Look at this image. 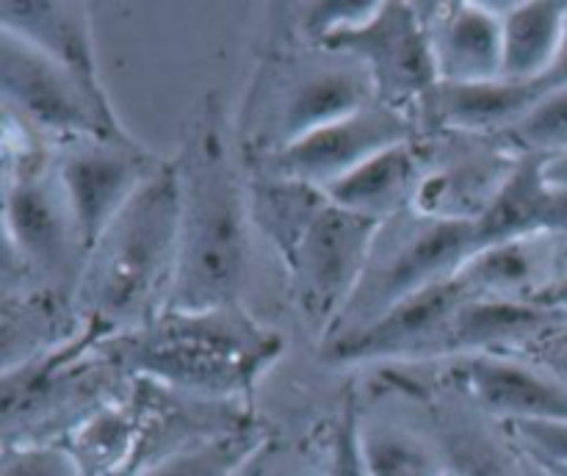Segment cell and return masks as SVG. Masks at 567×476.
<instances>
[{"label": "cell", "mask_w": 567, "mask_h": 476, "mask_svg": "<svg viewBox=\"0 0 567 476\" xmlns=\"http://www.w3.org/2000/svg\"><path fill=\"white\" fill-rule=\"evenodd\" d=\"M520 476H554V474L548 468H543L537 459L526 457V454L520 452Z\"/></svg>", "instance_id": "cell-32"}, {"label": "cell", "mask_w": 567, "mask_h": 476, "mask_svg": "<svg viewBox=\"0 0 567 476\" xmlns=\"http://www.w3.org/2000/svg\"><path fill=\"white\" fill-rule=\"evenodd\" d=\"M260 443L264 437L255 430H244V426L219 430L155 459L136 476H236L255 457Z\"/></svg>", "instance_id": "cell-22"}, {"label": "cell", "mask_w": 567, "mask_h": 476, "mask_svg": "<svg viewBox=\"0 0 567 476\" xmlns=\"http://www.w3.org/2000/svg\"><path fill=\"white\" fill-rule=\"evenodd\" d=\"M548 155L520 153L476 216L480 249L513 238L557 232V188L546 180Z\"/></svg>", "instance_id": "cell-17"}, {"label": "cell", "mask_w": 567, "mask_h": 476, "mask_svg": "<svg viewBox=\"0 0 567 476\" xmlns=\"http://www.w3.org/2000/svg\"><path fill=\"white\" fill-rule=\"evenodd\" d=\"M83 476H116L127 468L136 452V418L105 410L94 415L70 446Z\"/></svg>", "instance_id": "cell-24"}, {"label": "cell", "mask_w": 567, "mask_h": 476, "mask_svg": "<svg viewBox=\"0 0 567 476\" xmlns=\"http://www.w3.org/2000/svg\"><path fill=\"white\" fill-rule=\"evenodd\" d=\"M507 430L532 459L567 470V421H518Z\"/></svg>", "instance_id": "cell-27"}, {"label": "cell", "mask_w": 567, "mask_h": 476, "mask_svg": "<svg viewBox=\"0 0 567 476\" xmlns=\"http://www.w3.org/2000/svg\"><path fill=\"white\" fill-rule=\"evenodd\" d=\"M468 299L471 293L465 291L463 282L457 277H449L402 299L363 330L330 341L324 352L332 363L446 354L454 315Z\"/></svg>", "instance_id": "cell-11"}, {"label": "cell", "mask_w": 567, "mask_h": 476, "mask_svg": "<svg viewBox=\"0 0 567 476\" xmlns=\"http://www.w3.org/2000/svg\"><path fill=\"white\" fill-rule=\"evenodd\" d=\"M327 476H369L363 452H360V421L352 404L343 410L341 424L332 437Z\"/></svg>", "instance_id": "cell-28"}, {"label": "cell", "mask_w": 567, "mask_h": 476, "mask_svg": "<svg viewBox=\"0 0 567 476\" xmlns=\"http://www.w3.org/2000/svg\"><path fill=\"white\" fill-rule=\"evenodd\" d=\"M0 86L6 111L20 116V125L59 136L61 144L75 138H133L116 114L100 108L70 72L9 31H0Z\"/></svg>", "instance_id": "cell-7"}, {"label": "cell", "mask_w": 567, "mask_h": 476, "mask_svg": "<svg viewBox=\"0 0 567 476\" xmlns=\"http://www.w3.org/2000/svg\"><path fill=\"white\" fill-rule=\"evenodd\" d=\"M548 346H551V349H567V324L557 332V335L551 338V341H548Z\"/></svg>", "instance_id": "cell-33"}, {"label": "cell", "mask_w": 567, "mask_h": 476, "mask_svg": "<svg viewBox=\"0 0 567 476\" xmlns=\"http://www.w3.org/2000/svg\"><path fill=\"white\" fill-rule=\"evenodd\" d=\"M546 180L551 183V186L565 188V192H567V153L548 155V158H546Z\"/></svg>", "instance_id": "cell-30"}, {"label": "cell", "mask_w": 567, "mask_h": 476, "mask_svg": "<svg viewBox=\"0 0 567 476\" xmlns=\"http://www.w3.org/2000/svg\"><path fill=\"white\" fill-rule=\"evenodd\" d=\"M161 164L164 161H155L136 138H75L61 144L53 166L75 221L83 260Z\"/></svg>", "instance_id": "cell-8"}, {"label": "cell", "mask_w": 567, "mask_h": 476, "mask_svg": "<svg viewBox=\"0 0 567 476\" xmlns=\"http://www.w3.org/2000/svg\"><path fill=\"white\" fill-rule=\"evenodd\" d=\"M360 452L369 476H443L441 454L396 424H360Z\"/></svg>", "instance_id": "cell-23"}, {"label": "cell", "mask_w": 567, "mask_h": 476, "mask_svg": "<svg viewBox=\"0 0 567 476\" xmlns=\"http://www.w3.org/2000/svg\"><path fill=\"white\" fill-rule=\"evenodd\" d=\"M421 188H424V175H421L419 153L413 144L402 142L360 164L336 186L327 188V194L343 208L388 221L415 208Z\"/></svg>", "instance_id": "cell-20"}, {"label": "cell", "mask_w": 567, "mask_h": 476, "mask_svg": "<svg viewBox=\"0 0 567 476\" xmlns=\"http://www.w3.org/2000/svg\"><path fill=\"white\" fill-rule=\"evenodd\" d=\"M507 81H543L557 64L567 33V3L537 0L502 9Z\"/></svg>", "instance_id": "cell-21"}, {"label": "cell", "mask_w": 567, "mask_h": 476, "mask_svg": "<svg viewBox=\"0 0 567 476\" xmlns=\"http://www.w3.org/2000/svg\"><path fill=\"white\" fill-rule=\"evenodd\" d=\"M520 153L563 155L567 153V86L546 94L513 131H507Z\"/></svg>", "instance_id": "cell-25"}, {"label": "cell", "mask_w": 567, "mask_h": 476, "mask_svg": "<svg viewBox=\"0 0 567 476\" xmlns=\"http://www.w3.org/2000/svg\"><path fill=\"white\" fill-rule=\"evenodd\" d=\"M181 175V249L166 313L238 308L249 269L252 199L221 131L219 108L205 103L175 161Z\"/></svg>", "instance_id": "cell-1"}, {"label": "cell", "mask_w": 567, "mask_h": 476, "mask_svg": "<svg viewBox=\"0 0 567 476\" xmlns=\"http://www.w3.org/2000/svg\"><path fill=\"white\" fill-rule=\"evenodd\" d=\"M532 302H537V304H543V308L557 310V313L567 315V269L557 277V280L548 282V286L543 288V291L537 293Z\"/></svg>", "instance_id": "cell-29"}, {"label": "cell", "mask_w": 567, "mask_h": 476, "mask_svg": "<svg viewBox=\"0 0 567 476\" xmlns=\"http://www.w3.org/2000/svg\"><path fill=\"white\" fill-rule=\"evenodd\" d=\"M565 324L567 315L532 299L471 297L454 315L446 354H491V349L532 338L551 341Z\"/></svg>", "instance_id": "cell-19"}, {"label": "cell", "mask_w": 567, "mask_h": 476, "mask_svg": "<svg viewBox=\"0 0 567 476\" xmlns=\"http://www.w3.org/2000/svg\"><path fill=\"white\" fill-rule=\"evenodd\" d=\"M465 382L471 396L507 424L567 421V382L548 369H532L496 354H474L465 363Z\"/></svg>", "instance_id": "cell-16"}, {"label": "cell", "mask_w": 567, "mask_h": 476, "mask_svg": "<svg viewBox=\"0 0 567 476\" xmlns=\"http://www.w3.org/2000/svg\"><path fill=\"white\" fill-rule=\"evenodd\" d=\"M426 17L441 83H485L502 77V11L480 3L432 6Z\"/></svg>", "instance_id": "cell-15"}, {"label": "cell", "mask_w": 567, "mask_h": 476, "mask_svg": "<svg viewBox=\"0 0 567 476\" xmlns=\"http://www.w3.org/2000/svg\"><path fill=\"white\" fill-rule=\"evenodd\" d=\"M380 227V219L343 208L327 194L302 236L282 255L299 313L324 341L352 302Z\"/></svg>", "instance_id": "cell-5"}, {"label": "cell", "mask_w": 567, "mask_h": 476, "mask_svg": "<svg viewBox=\"0 0 567 476\" xmlns=\"http://www.w3.org/2000/svg\"><path fill=\"white\" fill-rule=\"evenodd\" d=\"M0 31H9L33 44L39 53L70 72L100 108L114 114V105L100 81L92 14L86 6L70 0H3Z\"/></svg>", "instance_id": "cell-13"}, {"label": "cell", "mask_w": 567, "mask_h": 476, "mask_svg": "<svg viewBox=\"0 0 567 476\" xmlns=\"http://www.w3.org/2000/svg\"><path fill=\"white\" fill-rule=\"evenodd\" d=\"M402 142H410L408 114L374 100L365 108L266 155V175L327 192L377 153Z\"/></svg>", "instance_id": "cell-10"}, {"label": "cell", "mask_w": 567, "mask_h": 476, "mask_svg": "<svg viewBox=\"0 0 567 476\" xmlns=\"http://www.w3.org/2000/svg\"><path fill=\"white\" fill-rule=\"evenodd\" d=\"M526 457H529V454H526ZM540 465H543V463H540ZM543 468H548V470H551L554 476H567V470H563V468H554V465H543Z\"/></svg>", "instance_id": "cell-34"}, {"label": "cell", "mask_w": 567, "mask_h": 476, "mask_svg": "<svg viewBox=\"0 0 567 476\" xmlns=\"http://www.w3.org/2000/svg\"><path fill=\"white\" fill-rule=\"evenodd\" d=\"M546 92L537 81H496L485 83H437L424 100L437 125L460 133H507L535 108Z\"/></svg>", "instance_id": "cell-18"}, {"label": "cell", "mask_w": 567, "mask_h": 476, "mask_svg": "<svg viewBox=\"0 0 567 476\" xmlns=\"http://www.w3.org/2000/svg\"><path fill=\"white\" fill-rule=\"evenodd\" d=\"M0 476H83L75 454L59 443H9Z\"/></svg>", "instance_id": "cell-26"}, {"label": "cell", "mask_w": 567, "mask_h": 476, "mask_svg": "<svg viewBox=\"0 0 567 476\" xmlns=\"http://www.w3.org/2000/svg\"><path fill=\"white\" fill-rule=\"evenodd\" d=\"M181 249L175 161L144 183L83 260L81 299L100 327H144L166 313Z\"/></svg>", "instance_id": "cell-2"}, {"label": "cell", "mask_w": 567, "mask_h": 476, "mask_svg": "<svg viewBox=\"0 0 567 476\" xmlns=\"http://www.w3.org/2000/svg\"><path fill=\"white\" fill-rule=\"evenodd\" d=\"M282 338L241 308L164 313L133 349V369L214 396L247 393L280 354Z\"/></svg>", "instance_id": "cell-3"}, {"label": "cell", "mask_w": 567, "mask_h": 476, "mask_svg": "<svg viewBox=\"0 0 567 476\" xmlns=\"http://www.w3.org/2000/svg\"><path fill=\"white\" fill-rule=\"evenodd\" d=\"M443 476H460V474L454 468H446V474H443Z\"/></svg>", "instance_id": "cell-35"}, {"label": "cell", "mask_w": 567, "mask_h": 476, "mask_svg": "<svg viewBox=\"0 0 567 476\" xmlns=\"http://www.w3.org/2000/svg\"><path fill=\"white\" fill-rule=\"evenodd\" d=\"M377 97L369 72L349 55L321 48V59L288 66L266 111V155L371 105Z\"/></svg>", "instance_id": "cell-9"}, {"label": "cell", "mask_w": 567, "mask_h": 476, "mask_svg": "<svg viewBox=\"0 0 567 476\" xmlns=\"http://www.w3.org/2000/svg\"><path fill=\"white\" fill-rule=\"evenodd\" d=\"M3 210L11 249L33 269L61 275L75 255L83 258L55 166L22 155L17 172L6 175Z\"/></svg>", "instance_id": "cell-12"}, {"label": "cell", "mask_w": 567, "mask_h": 476, "mask_svg": "<svg viewBox=\"0 0 567 476\" xmlns=\"http://www.w3.org/2000/svg\"><path fill=\"white\" fill-rule=\"evenodd\" d=\"M358 61L371 75L377 97L404 111L430 97L441 83L424 9L410 3H371L360 20L316 42Z\"/></svg>", "instance_id": "cell-6"}, {"label": "cell", "mask_w": 567, "mask_h": 476, "mask_svg": "<svg viewBox=\"0 0 567 476\" xmlns=\"http://www.w3.org/2000/svg\"><path fill=\"white\" fill-rule=\"evenodd\" d=\"M480 249L476 219L410 208L382 221L352 302L324 343L352 335L402 299L449 280Z\"/></svg>", "instance_id": "cell-4"}, {"label": "cell", "mask_w": 567, "mask_h": 476, "mask_svg": "<svg viewBox=\"0 0 567 476\" xmlns=\"http://www.w3.org/2000/svg\"><path fill=\"white\" fill-rule=\"evenodd\" d=\"M546 369L567 382V349H551L546 358Z\"/></svg>", "instance_id": "cell-31"}, {"label": "cell", "mask_w": 567, "mask_h": 476, "mask_svg": "<svg viewBox=\"0 0 567 476\" xmlns=\"http://www.w3.org/2000/svg\"><path fill=\"white\" fill-rule=\"evenodd\" d=\"M565 269V232H537L476 249L454 277L471 297L535 299Z\"/></svg>", "instance_id": "cell-14"}]
</instances>
